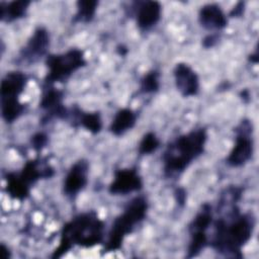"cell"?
<instances>
[{"instance_id":"17","label":"cell","mask_w":259,"mask_h":259,"mask_svg":"<svg viewBox=\"0 0 259 259\" xmlns=\"http://www.w3.org/2000/svg\"><path fill=\"white\" fill-rule=\"evenodd\" d=\"M137 122V113L131 108H120L116 111L109 125L110 133L115 137H120L131 131Z\"/></svg>"},{"instance_id":"13","label":"cell","mask_w":259,"mask_h":259,"mask_svg":"<svg viewBox=\"0 0 259 259\" xmlns=\"http://www.w3.org/2000/svg\"><path fill=\"white\" fill-rule=\"evenodd\" d=\"M134 4L137 26L141 31H149L158 24L162 14V7L159 2L143 1Z\"/></svg>"},{"instance_id":"9","label":"cell","mask_w":259,"mask_h":259,"mask_svg":"<svg viewBox=\"0 0 259 259\" xmlns=\"http://www.w3.org/2000/svg\"><path fill=\"white\" fill-rule=\"evenodd\" d=\"M89 164L80 159L75 162L67 172L63 182V192L70 198H75L88 183Z\"/></svg>"},{"instance_id":"22","label":"cell","mask_w":259,"mask_h":259,"mask_svg":"<svg viewBox=\"0 0 259 259\" xmlns=\"http://www.w3.org/2000/svg\"><path fill=\"white\" fill-rule=\"evenodd\" d=\"M160 147V141L157 138V136L150 132L144 135V137L142 138L140 144H139V148H138V152L141 156H145V155H150L152 153H154L158 148Z\"/></svg>"},{"instance_id":"12","label":"cell","mask_w":259,"mask_h":259,"mask_svg":"<svg viewBox=\"0 0 259 259\" xmlns=\"http://www.w3.org/2000/svg\"><path fill=\"white\" fill-rule=\"evenodd\" d=\"M177 91L183 97L195 96L199 91V78L195 71L185 63H177L173 70Z\"/></svg>"},{"instance_id":"1","label":"cell","mask_w":259,"mask_h":259,"mask_svg":"<svg viewBox=\"0 0 259 259\" xmlns=\"http://www.w3.org/2000/svg\"><path fill=\"white\" fill-rule=\"evenodd\" d=\"M227 215L214 222L211 248L225 257L242 258L243 247L251 240L255 229L252 212L241 213L236 202L231 203Z\"/></svg>"},{"instance_id":"20","label":"cell","mask_w":259,"mask_h":259,"mask_svg":"<svg viewBox=\"0 0 259 259\" xmlns=\"http://www.w3.org/2000/svg\"><path fill=\"white\" fill-rule=\"evenodd\" d=\"M76 6L77 11L74 15V22L88 23L95 16L98 2L95 0H79Z\"/></svg>"},{"instance_id":"2","label":"cell","mask_w":259,"mask_h":259,"mask_svg":"<svg viewBox=\"0 0 259 259\" xmlns=\"http://www.w3.org/2000/svg\"><path fill=\"white\" fill-rule=\"evenodd\" d=\"M103 237L104 223L98 218V214L93 210L82 212L64 225L60 244L52 257H62L74 246L94 247L103 241Z\"/></svg>"},{"instance_id":"6","label":"cell","mask_w":259,"mask_h":259,"mask_svg":"<svg viewBox=\"0 0 259 259\" xmlns=\"http://www.w3.org/2000/svg\"><path fill=\"white\" fill-rule=\"evenodd\" d=\"M85 65L84 53L79 49H70L65 53L49 55L46 59L45 86H53L55 83L64 82Z\"/></svg>"},{"instance_id":"19","label":"cell","mask_w":259,"mask_h":259,"mask_svg":"<svg viewBox=\"0 0 259 259\" xmlns=\"http://www.w3.org/2000/svg\"><path fill=\"white\" fill-rule=\"evenodd\" d=\"M25 111V104L18 98L1 99V115L7 123H12L18 119Z\"/></svg>"},{"instance_id":"26","label":"cell","mask_w":259,"mask_h":259,"mask_svg":"<svg viewBox=\"0 0 259 259\" xmlns=\"http://www.w3.org/2000/svg\"><path fill=\"white\" fill-rule=\"evenodd\" d=\"M218 41V37L215 34H211V35H207L204 39H203V46L205 48H211L215 45V42Z\"/></svg>"},{"instance_id":"24","label":"cell","mask_w":259,"mask_h":259,"mask_svg":"<svg viewBox=\"0 0 259 259\" xmlns=\"http://www.w3.org/2000/svg\"><path fill=\"white\" fill-rule=\"evenodd\" d=\"M175 198H176V201L178 202V204L183 205L185 203V200H186V192H185V190L183 188L176 189V191H175Z\"/></svg>"},{"instance_id":"25","label":"cell","mask_w":259,"mask_h":259,"mask_svg":"<svg viewBox=\"0 0 259 259\" xmlns=\"http://www.w3.org/2000/svg\"><path fill=\"white\" fill-rule=\"evenodd\" d=\"M244 12V3L243 2H239L237 3V5L232 9V11L230 12V15L233 17H238L241 16Z\"/></svg>"},{"instance_id":"18","label":"cell","mask_w":259,"mask_h":259,"mask_svg":"<svg viewBox=\"0 0 259 259\" xmlns=\"http://www.w3.org/2000/svg\"><path fill=\"white\" fill-rule=\"evenodd\" d=\"M30 1L19 0L0 3V19L5 22H12L25 16Z\"/></svg>"},{"instance_id":"7","label":"cell","mask_w":259,"mask_h":259,"mask_svg":"<svg viewBox=\"0 0 259 259\" xmlns=\"http://www.w3.org/2000/svg\"><path fill=\"white\" fill-rule=\"evenodd\" d=\"M235 144L226 159V163L233 168L246 165L254 154L253 124L249 119H243L235 128Z\"/></svg>"},{"instance_id":"21","label":"cell","mask_w":259,"mask_h":259,"mask_svg":"<svg viewBox=\"0 0 259 259\" xmlns=\"http://www.w3.org/2000/svg\"><path fill=\"white\" fill-rule=\"evenodd\" d=\"M159 76L160 74L156 70H151L148 73H146L140 82L141 92L146 94L156 93L160 88Z\"/></svg>"},{"instance_id":"8","label":"cell","mask_w":259,"mask_h":259,"mask_svg":"<svg viewBox=\"0 0 259 259\" xmlns=\"http://www.w3.org/2000/svg\"><path fill=\"white\" fill-rule=\"evenodd\" d=\"M50 47V33L45 27H37L19 53V60L24 64H34L46 56Z\"/></svg>"},{"instance_id":"16","label":"cell","mask_w":259,"mask_h":259,"mask_svg":"<svg viewBox=\"0 0 259 259\" xmlns=\"http://www.w3.org/2000/svg\"><path fill=\"white\" fill-rule=\"evenodd\" d=\"M68 117L71 118L75 126L81 125L93 135L99 134L102 128V120L98 112H85L75 106L69 111Z\"/></svg>"},{"instance_id":"4","label":"cell","mask_w":259,"mask_h":259,"mask_svg":"<svg viewBox=\"0 0 259 259\" xmlns=\"http://www.w3.org/2000/svg\"><path fill=\"white\" fill-rule=\"evenodd\" d=\"M148 211V202L144 196L133 198L123 211L115 218L108 233L104 252L118 250L127 235L133 233L136 226L145 220Z\"/></svg>"},{"instance_id":"5","label":"cell","mask_w":259,"mask_h":259,"mask_svg":"<svg viewBox=\"0 0 259 259\" xmlns=\"http://www.w3.org/2000/svg\"><path fill=\"white\" fill-rule=\"evenodd\" d=\"M54 173V168L50 164L41 162V159L30 160L19 172L7 174V192L12 198L23 200L28 196L33 184L42 178H51Z\"/></svg>"},{"instance_id":"10","label":"cell","mask_w":259,"mask_h":259,"mask_svg":"<svg viewBox=\"0 0 259 259\" xmlns=\"http://www.w3.org/2000/svg\"><path fill=\"white\" fill-rule=\"evenodd\" d=\"M39 107L45 111L42 121L48 122L52 118L67 119L69 110L63 104V93L54 86H45Z\"/></svg>"},{"instance_id":"3","label":"cell","mask_w":259,"mask_h":259,"mask_svg":"<svg viewBox=\"0 0 259 259\" xmlns=\"http://www.w3.org/2000/svg\"><path fill=\"white\" fill-rule=\"evenodd\" d=\"M207 141L204 127L192 130L171 142L162 157L164 176L172 178L184 172L188 166L201 156Z\"/></svg>"},{"instance_id":"11","label":"cell","mask_w":259,"mask_h":259,"mask_svg":"<svg viewBox=\"0 0 259 259\" xmlns=\"http://www.w3.org/2000/svg\"><path fill=\"white\" fill-rule=\"evenodd\" d=\"M143 187V180L136 169H119L114 172V177L109 184L108 191L113 195H126L139 191Z\"/></svg>"},{"instance_id":"14","label":"cell","mask_w":259,"mask_h":259,"mask_svg":"<svg viewBox=\"0 0 259 259\" xmlns=\"http://www.w3.org/2000/svg\"><path fill=\"white\" fill-rule=\"evenodd\" d=\"M200 25L209 31L218 32L228 24V19L222 8L218 4L209 3L200 7L198 12Z\"/></svg>"},{"instance_id":"23","label":"cell","mask_w":259,"mask_h":259,"mask_svg":"<svg viewBox=\"0 0 259 259\" xmlns=\"http://www.w3.org/2000/svg\"><path fill=\"white\" fill-rule=\"evenodd\" d=\"M48 143V137L42 133H37L31 137L30 144L31 147L36 151L39 152Z\"/></svg>"},{"instance_id":"15","label":"cell","mask_w":259,"mask_h":259,"mask_svg":"<svg viewBox=\"0 0 259 259\" xmlns=\"http://www.w3.org/2000/svg\"><path fill=\"white\" fill-rule=\"evenodd\" d=\"M28 78L20 71L8 72L1 81L0 95L1 99L5 98H18L23 92Z\"/></svg>"}]
</instances>
